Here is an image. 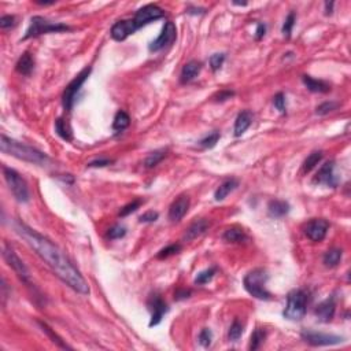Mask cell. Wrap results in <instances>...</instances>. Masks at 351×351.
I'll use <instances>...</instances> for the list:
<instances>
[{
  "label": "cell",
  "instance_id": "1",
  "mask_svg": "<svg viewBox=\"0 0 351 351\" xmlns=\"http://www.w3.org/2000/svg\"><path fill=\"white\" fill-rule=\"evenodd\" d=\"M14 229L64 284H67L79 294H82V295L89 294V287L80 271L58 248V246H55L51 240L40 235L39 232L32 229L31 226H28L26 223L19 220L14 221Z\"/></svg>",
  "mask_w": 351,
  "mask_h": 351
},
{
  "label": "cell",
  "instance_id": "2",
  "mask_svg": "<svg viewBox=\"0 0 351 351\" xmlns=\"http://www.w3.org/2000/svg\"><path fill=\"white\" fill-rule=\"evenodd\" d=\"M0 150L3 154L13 155L18 160L36 163V165H46L48 162L47 154L39 151L33 147L19 143L14 139H10L6 135H1V137H0Z\"/></svg>",
  "mask_w": 351,
  "mask_h": 351
},
{
  "label": "cell",
  "instance_id": "3",
  "mask_svg": "<svg viewBox=\"0 0 351 351\" xmlns=\"http://www.w3.org/2000/svg\"><path fill=\"white\" fill-rule=\"evenodd\" d=\"M269 279L268 271L258 268L254 271H248L243 279V286L248 294L261 301H271V294L266 289V281Z\"/></svg>",
  "mask_w": 351,
  "mask_h": 351
},
{
  "label": "cell",
  "instance_id": "4",
  "mask_svg": "<svg viewBox=\"0 0 351 351\" xmlns=\"http://www.w3.org/2000/svg\"><path fill=\"white\" fill-rule=\"evenodd\" d=\"M307 310V295L303 289H294L287 296V304L283 311L284 319L299 321L304 317Z\"/></svg>",
  "mask_w": 351,
  "mask_h": 351
},
{
  "label": "cell",
  "instance_id": "5",
  "mask_svg": "<svg viewBox=\"0 0 351 351\" xmlns=\"http://www.w3.org/2000/svg\"><path fill=\"white\" fill-rule=\"evenodd\" d=\"M67 31H70V26H67V25L61 24V22H51L44 16H34L31 18V25L25 33L24 40L37 37L41 34H47V33H61L67 32Z\"/></svg>",
  "mask_w": 351,
  "mask_h": 351
},
{
  "label": "cell",
  "instance_id": "6",
  "mask_svg": "<svg viewBox=\"0 0 351 351\" xmlns=\"http://www.w3.org/2000/svg\"><path fill=\"white\" fill-rule=\"evenodd\" d=\"M3 176L11 193L19 203H28L31 200V193L25 178L16 170L3 166Z\"/></svg>",
  "mask_w": 351,
  "mask_h": 351
},
{
  "label": "cell",
  "instance_id": "7",
  "mask_svg": "<svg viewBox=\"0 0 351 351\" xmlns=\"http://www.w3.org/2000/svg\"><path fill=\"white\" fill-rule=\"evenodd\" d=\"M91 72H92V67H89V66L85 67V69H82V70L69 82V85L64 88V95H62V104H64V109L66 112H72L74 102H76V97H77V94L80 92L82 84L88 80Z\"/></svg>",
  "mask_w": 351,
  "mask_h": 351
},
{
  "label": "cell",
  "instance_id": "8",
  "mask_svg": "<svg viewBox=\"0 0 351 351\" xmlns=\"http://www.w3.org/2000/svg\"><path fill=\"white\" fill-rule=\"evenodd\" d=\"M3 258L6 259V262L8 263V266L16 271V274L19 277V280H22L25 284H28V286L32 284L31 273L28 271V268L25 266V263L22 262V259L16 255V253L13 250V247L8 246L7 243L3 244Z\"/></svg>",
  "mask_w": 351,
  "mask_h": 351
},
{
  "label": "cell",
  "instance_id": "9",
  "mask_svg": "<svg viewBox=\"0 0 351 351\" xmlns=\"http://www.w3.org/2000/svg\"><path fill=\"white\" fill-rule=\"evenodd\" d=\"M163 16H165V13H163V10H162L160 6H157V4H147V6L139 8V10L136 11L135 16H133L132 21H133V24H135L136 29L139 31L140 28H143L145 25L151 24V22L157 21V19H160Z\"/></svg>",
  "mask_w": 351,
  "mask_h": 351
},
{
  "label": "cell",
  "instance_id": "10",
  "mask_svg": "<svg viewBox=\"0 0 351 351\" xmlns=\"http://www.w3.org/2000/svg\"><path fill=\"white\" fill-rule=\"evenodd\" d=\"M177 37V29H176V25L172 21L165 22L163 28H162V32L155 39L154 41L150 43L148 49L151 52H158L160 49H163L165 47H168L169 44H172Z\"/></svg>",
  "mask_w": 351,
  "mask_h": 351
},
{
  "label": "cell",
  "instance_id": "11",
  "mask_svg": "<svg viewBox=\"0 0 351 351\" xmlns=\"http://www.w3.org/2000/svg\"><path fill=\"white\" fill-rule=\"evenodd\" d=\"M301 336L306 343L311 344V346H334V344L342 343L344 340L342 336L321 334V332H314V331H309V329L302 331Z\"/></svg>",
  "mask_w": 351,
  "mask_h": 351
},
{
  "label": "cell",
  "instance_id": "12",
  "mask_svg": "<svg viewBox=\"0 0 351 351\" xmlns=\"http://www.w3.org/2000/svg\"><path fill=\"white\" fill-rule=\"evenodd\" d=\"M328 229H329V223L324 218H314L306 223L303 228L304 235L311 241H322L327 236Z\"/></svg>",
  "mask_w": 351,
  "mask_h": 351
},
{
  "label": "cell",
  "instance_id": "13",
  "mask_svg": "<svg viewBox=\"0 0 351 351\" xmlns=\"http://www.w3.org/2000/svg\"><path fill=\"white\" fill-rule=\"evenodd\" d=\"M314 183L319 184V185H325V187H331V188L337 187L339 178L335 175V162L334 160H328L319 168L317 175L314 177Z\"/></svg>",
  "mask_w": 351,
  "mask_h": 351
},
{
  "label": "cell",
  "instance_id": "14",
  "mask_svg": "<svg viewBox=\"0 0 351 351\" xmlns=\"http://www.w3.org/2000/svg\"><path fill=\"white\" fill-rule=\"evenodd\" d=\"M148 310L151 311V319H150V327H157L160 324L163 316L168 313V304L160 298V295H152L148 301Z\"/></svg>",
  "mask_w": 351,
  "mask_h": 351
},
{
  "label": "cell",
  "instance_id": "15",
  "mask_svg": "<svg viewBox=\"0 0 351 351\" xmlns=\"http://www.w3.org/2000/svg\"><path fill=\"white\" fill-rule=\"evenodd\" d=\"M136 31L137 29H136L132 19H121V21L112 25L110 34L115 41H124L127 40L130 34H133Z\"/></svg>",
  "mask_w": 351,
  "mask_h": 351
},
{
  "label": "cell",
  "instance_id": "16",
  "mask_svg": "<svg viewBox=\"0 0 351 351\" xmlns=\"http://www.w3.org/2000/svg\"><path fill=\"white\" fill-rule=\"evenodd\" d=\"M188 208H190V198L187 195L178 196L169 207V220L172 223H178L187 214Z\"/></svg>",
  "mask_w": 351,
  "mask_h": 351
},
{
  "label": "cell",
  "instance_id": "17",
  "mask_svg": "<svg viewBox=\"0 0 351 351\" xmlns=\"http://www.w3.org/2000/svg\"><path fill=\"white\" fill-rule=\"evenodd\" d=\"M335 298L331 296V298H328L325 301H322L319 304H317V307H316V310H314V314H316L317 319L321 321V322H329V321H332V319L335 317Z\"/></svg>",
  "mask_w": 351,
  "mask_h": 351
},
{
  "label": "cell",
  "instance_id": "18",
  "mask_svg": "<svg viewBox=\"0 0 351 351\" xmlns=\"http://www.w3.org/2000/svg\"><path fill=\"white\" fill-rule=\"evenodd\" d=\"M208 228H210V221L206 220V218H200V220H196L195 223H192L188 228H187V231L184 233V241H192V240H195L196 238H199L202 236L205 232L207 231Z\"/></svg>",
  "mask_w": 351,
  "mask_h": 351
},
{
  "label": "cell",
  "instance_id": "19",
  "mask_svg": "<svg viewBox=\"0 0 351 351\" xmlns=\"http://www.w3.org/2000/svg\"><path fill=\"white\" fill-rule=\"evenodd\" d=\"M200 70H202V64L199 61H190L188 64H184L181 74H180L181 84H188V82L195 80L199 76Z\"/></svg>",
  "mask_w": 351,
  "mask_h": 351
},
{
  "label": "cell",
  "instance_id": "20",
  "mask_svg": "<svg viewBox=\"0 0 351 351\" xmlns=\"http://www.w3.org/2000/svg\"><path fill=\"white\" fill-rule=\"evenodd\" d=\"M253 118H254V115L250 110H243L239 112V115L236 117V121H235V129H233L236 137H240L250 128V125L253 124Z\"/></svg>",
  "mask_w": 351,
  "mask_h": 351
},
{
  "label": "cell",
  "instance_id": "21",
  "mask_svg": "<svg viewBox=\"0 0 351 351\" xmlns=\"http://www.w3.org/2000/svg\"><path fill=\"white\" fill-rule=\"evenodd\" d=\"M302 81H303L304 87L314 94H328L331 91V84L327 81L317 80V79H313L310 76H303Z\"/></svg>",
  "mask_w": 351,
  "mask_h": 351
},
{
  "label": "cell",
  "instance_id": "22",
  "mask_svg": "<svg viewBox=\"0 0 351 351\" xmlns=\"http://www.w3.org/2000/svg\"><path fill=\"white\" fill-rule=\"evenodd\" d=\"M289 203L286 202V200H280V199H274L269 202L268 205V213L269 216L273 217V218H281V217L287 216L289 213Z\"/></svg>",
  "mask_w": 351,
  "mask_h": 351
},
{
  "label": "cell",
  "instance_id": "23",
  "mask_svg": "<svg viewBox=\"0 0 351 351\" xmlns=\"http://www.w3.org/2000/svg\"><path fill=\"white\" fill-rule=\"evenodd\" d=\"M34 69V59L29 52H24L16 61V70L22 76H31V73Z\"/></svg>",
  "mask_w": 351,
  "mask_h": 351
},
{
  "label": "cell",
  "instance_id": "24",
  "mask_svg": "<svg viewBox=\"0 0 351 351\" xmlns=\"http://www.w3.org/2000/svg\"><path fill=\"white\" fill-rule=\"evenodd\" d=\"M239 187V181L236 178H228L225 180L223 184H220V187L217 188L214 192V199L217 202H221L232 191H235L236 188Z\"/></svg>",
  "mask_w": 351,
  "mask_h": 351
},
{
  "label": "cell",
  "instance_id": "25",
  "mask_svg": "<svg viewBox=\"0 0 351 351\" xmlns=\"http://www.w3.org/2000/svg\"><path fill=\"white\" fill-rule=\"evenodd\" d=\"M223 239L228 243H243L247 240V235L239 226H231L223 232Z\"/></svg>",
  "mask_w": 351,
  "mask_h": 351
},
{
  "label": "cell",
  "instance_id": "26",
  "mask_svg": "<svg viewBox=\"0 0 351 351\" xmlns=\"http://www.w3.org/2000/svg\"><path fill=\"white\" fill-rule=\"evenodd\" d=\"M343 256V251L340 248H331L325 253V255L322 258V262L327 268H335L337 266Z\"/></svg>",
  "mask_w": 351,
  "mask_h": 351
},
{
  "label": "cell",
  "instance_id": "27",
  "mask_svg": "<svg viewBox=\"0 0 351 351\" xmlns=\"http://www.w3.org/2000/svg\"><path fill=\"white\" fill-rule=\"evenodd\" d=\"M166 155H168V150H165V148L155 150V151L151 152V154L145 158V160H144V166L147 169L155 168L157 165H160V162L166 158Z\"/></svg>",
  "mask_w": 351,
  "mask_h": 351
},
{
  "label": "cell",
  "instance_id": "28",
  "mask_svg": "<svg viewBox=\"0 0 351 351\" xmlns=\"http://www.w3.org/2000/svg\"><path fill=\"white\" fill-rule=\"evenodd\" d=\"M129 124H130V118H129L128 112L120 110V112L115 114V117H114L112 129H114L115 132H122V130H125V129L128 128Z\"/></svg>",
  "mask_w": 351,
  "mask_h": 351
},
{
  "label": "cell",
  "instance_id": "29",
  "mask_svg": "<svg viewBox=\"0 0 351 351\" xmlns=\"http://www.w3.org/2000/svg\"><path fill=\"white\" fill-rule=\"evenodd\" d=\"M322 160V151H313L304 160L303 162V166H302V170H303V173H310L313 169L316 168L317 165H319V162Z\"/></svg>",
  "mask_w": 351,
  "mask_h": 351
},
{
  "label": "cell",
  "instance_id": "30",
  "mask_svg": "<svg viewBox=\"0 0 351 351\" xmlns=\"http://www.w3.org/2000/svg\"><path fill=\"white\" fill-rule=\"evenodd\" d=\"M55 130L56 133L61 136L64 140H66V142H72L73 140L72 129L66 124V121L62 120V118H58V120L55 121Z\"/></svg>",
  "mask_w": 351,
  "mask_h": 351
},
{
  "label": "cell",
  "instance_id": "31",
  "mask_svg": "<svg viewBox=\"0 0 351 351\" xmlns=\"http://www.w3.org/2000/svg\"><path fill=\"white\" fill-rule=\"evenodd\" d=\"M39 325H40V328L43 329V332H46L48 337H49V339H51V340H52V342H54L56 346H59L61 349H72L70 346H67V344L64 343V340H62V337H61V336L56 335L55 332L52 331V328L48 327L46 322H43V321H39Z\"/></svg>",
  "mask_w": 351,
  "mask_h": 351
},
{
  "label": "cell",
  "instance_id": "32",
  "mask_svg": "<svg viewBox=\"0 0 351 351\" xmlns=\"http://www.w3.org/2000/svg\"><path fill=\"white\" fill-rule=\"evenodd\" d=\"M265 339H266V332H265L263 329H261V328H256L255 331L253 332V335H251L248 349L251 351L258 350V349L261 347V344L265 342Z\"/></svg>",
  "mask_w": 351,
  "mask_h": 351
},
{
  "label": "cell",
  "instance_id": "33",
  "mask_svg": "<svg viewBox=\"0 0 351 351\" xmlns=\"http://www.w3.org/2000/svg\"><path fill=\"white\" fill-rule=\"evenodd\" d=\"M243 331H244L243 324H241L238 319H233L231 328H229V332H228L229 340H232V342H238L240 337H241V335H243Z\"/></svg>",
  "mask_w": 351,
  "mask_h": 351
},
{
  "label": "cell",
  "instance_id": "34",
  "mask_svg": "<svg viewBox=\"0 0 351 351\" xmlns=\"http://www.w3.org/2000/svg\"><path fill=\"white\" fill-rule=\"evenodd\" d=\"M296 22V14L294 11H291L289 14L286 18L284 24H283V28H281V33L286 39H289L291 37V33H292V28Z\"/></svg>",
  "mask_w": 351,
  "mask_h": 351
},
{
  "label": "cell",
  "instance_id": "35",
  "mask_svg": "<svg viewBox=\"0 0 351 351\" xmlns=\"http://www.w3.org/2000/svg\"><path fill=\"white\" fill-rule=\"evenodd\" d=\"M216 271H217L216 268H208V269H206V271H202L200 273L196 274V277H195V284H196V286H203V284H207L208 281L214 277Z\"/></svg>",
  "mask_w": 351,
  "mask_h": 351
},
{
  "label": "cell",
  "instance_id": "36",
  "mask_svg": "<svg viewBox=\"0 0 351 351\" xmlns=\"http://www.w3.org/2000/svg\"><path fill=\"white\" fill-rule=\"evenodd\" d=\"M180 251H181V244L173 243V244H169L168 247L162 248L160 253L157 254V258L158 259H165V258H169V256L175 255V254H178Z\"/></svg>",
  "mask_w": 351,
  "mask_h": 351
},
{
  "label": "cell",
  "instance_id": "37",
  "mask_svg": "<svg viewBox=\"0 0 351 351\" xmlns=\"http://www.w3.org/2000/svg\"><path fill=\"white\" fill-rule=\"evenodd\" d=\"M220 137H221L220 132H213V133L206 136L205 139H202L199 142V145L202 148H213V147H216V144L218 143Z\"/></svg>",
  "mask_w": 351,
  "mask_h": 351
},
{
  "label": "cell",
  "instance_id": "38",
  "mask_svg": "<svg viewBox=\"0 0 351 351\" xmlns=\"http://www.w3.org/2000/svg\"><path fill=\"white\" fill-rule=\"evenodd\" d=\"M127 235V228L125 226H122L120 223H117V225H114L112 226L109 232H107V238L112 240H115V239H121V238H124Z\"/></svg>",
  "mask_w": 351,
  "mask_h": 351
},
{
  "label": "cell",
  "instance_id": "39",
  "mask_svg": "<svg viewBox=\"0 0 351 351\" xmlns=\"http://www.w3.org/2000/svg\"><path fill=\"white\" fill-rule=\"evenodd\" d=\"M140 205H142V200L140 199H135L132 200V202H129L128 205H125L120 210V217H127L129 214H132V213H135L136 210L140 207Z\"/></svg>",
  "mask_w": 351,
  "mask_h": 351
},
{
  "label": "cell",
  "instance_id": "40",
  "mask_svg": "<svg viewBox=\"0 0 351 351\" xmlns=\"http://www.w3.org/2000/svg\"><path fill=\"white\" fill-rule=\"evenodd\" d=\"M223 62H225V54H213V55L210 56V61H208L210 67H211L213 72L220 70Z\"/></svg>",
  "mask_w": 351,
  "mask_h": 351
},
{
  "label": "cell",
  "instance_id": "41",
  "mask_svg": "<svg viewBox=\"0 0 351 351\" xmlns=\"http://www.w3.org/2000/svg\"><path fill=\"white\" fill-rule=\"evenodd\" d=\"M199 343L203 346V347H208L211 344V340H213V332L208 329V328H203L202 331L199 332Z\"/></svg>",
  "mask_w": 351,
  "mask_h": 351
},
{
  "label": "cell",
  "instance_id": "42",
  "mask_svg": "<svg viewBox=\"0 0 351 351\" xmlns=\"http://www.w3.org/2000/svg\"><path fill=\"white\" fill-rule=\"evenodd\" d=\"M273 104H274V107H276L281 114H286L287 106H286V95H284L283 92H279L277 95H274V97H273Z\"/></svg>",
  "mask_w": 351,
  "mask_h": 351
},
{
  "label": "cell",
  "instance_id": "43",
  "mask_svg": "<svg viewBox=\"0 0 351 351\" xmlns=\"http://www.w3.org/2000/svg\"><path fill=\"white\" fill-rule=\"evenodd\" d=\"M337 106H339V103H336V102H325V103L319 104V107L316 109V112L319 115H325V114H329L331 112L336 110Z\"/></svg>",
  "mask_w": 351,
  "mask_h": 351
},
{
  "label": "cell",
  "instance_id": "44",
  "mask_svg": "<svg viewBox=\"0 0 351 351\" xmlns=\"http://www.w3.org/2000/svg\"><path fill=\"white\" fill-rule=\"evenodd\" d=\"M13 26H16V16H3L0 18V28L3 31L10 29Z\"/></svg>",
  "mask_w": 351,
  "mask_h": 351
},
{
  "label": "cell",
  "instance_id": "45",
  "mask_svg": "<svg viewBox=\"0 0 351 351\" xmlns=\"http://www.w3.org/2000/svg\"><path fill=\"white\" fill-rule=\"evenodd\" d=\"M158 218H160V214H158L157 211H147V213H144V214L140 216L139 221H140V223H155Z\"/></svg>",
  "mask_w": 351,
  "mask_h": 351
},
{
  "label": "cell",
  "instance_id": "46",
  "mask_svg": "<svg viewBox=\"0 0 351 351\" xmlns=\"http://www.w3.org/2000/svg\"><path fill=\"white\" fill-rule=\"evenodd\" d=\"M114 160H109V158H100V160H95L88 163V168H106L109 165H112Z\"/></svg>",
  "mask_w": 351,
  "mask_h": 351
},
{
  "label": "cell",
  "instance_id": "47",
  "mask_svg": "<svg viewBox=\"0 0 351 351\" xmlns=\"http://www.w3.org/2000/svg\"><path fill=\"white\" fill-rule=\"evenodd\" d=\"M191 289H187V288H180L175 292V299L176 301H183L191 296Z\"/></svg>",
  "mask_w": 351,
  "mask_h": 351
},
{
  "label": "cell",
  "instance_id": "48",
  "mask_svg": "<svg viewBox=\"0 0 351 351\" xmlns=\"http://www.w3.org/2000/svg\"><path fill=\"white\" fill-rule=\"evenodd\" d=\"M232 96H235V92H232V91H221V92L216 96V100L217 102H225V100L231 99Z\"/></svg>",
  "mask_w": 351,
  "mask_h": 351
},
{
  "label": "cell",
  "instance_id": "49",
  "mask_svg": "<svg viewBox=\"0 0 351 351\" xmlns=\"http://www.w3.org/2000/svg\"><path fill=\"white\" fill-rule=\"evenodd\" d=\"M265 33H266V25L262 24V22L256 24V31H255L256 40H261L263 36H265Z\"/></svg>",
  "mask_w": 351,
  "mask_h": 351
},
{
  "label": "cell",
  "instance_id": "50",
  "mask_svg": "<svg viewBox=\"0 0 351 351\" xmlns=\"http://www.w3.org/2000/svg\"><path fill=\"white\" fill-rule=\"evenodd\" d=\"M187 13L188 14H192V16H202V14H205L206 13V10L205 8H200V7H188L187 10Z\"/></svg>",
  "mask_w": 351,
  "mask_h": 351
},
{
  "label": "cell",
  "instance_id": "51",
  "mask_svg": "<svg viewBox=\"0 0 351 351\" xmlns=\"http://www.w3.org/2000/svg\"><path fill=\"white\" fill-rule=\"evenodd\" d=\"M334 6H335L334 1H327V3H325V14H327V16H331V14L334 13Z\"/></svg>",
  "mask_w": 351,
  "mask_h": 351
},
{
  "label": "cell",
  "instance_id": "52",
  "mask_svg": "<svg viewBox=\"0 0 351 351\" xmlns=\"http://www.w3.org/2000/svg\"><path fill=\"white\" fill-rule=\"evenodd\" d=\"M37 4H41V6H47V4H54V1H36Z\"/></svg>",
  "mask_w": 351,
  "mask_h": 351
},
{
  "label": "cell",
  "instance_id": "53",
  "mask_svg": "<svg viewBox=\"0 0 351 351\" xmlns=\"http://www.w3.org/2000/svg\"><path fill=\"white\" fill-rule=\"evenodd\" d=\"M233 4H236V6H247V3H233Z\"/></svg>",
  "mask_w": 351,
  "mask_h": 351
}]
</instances>
